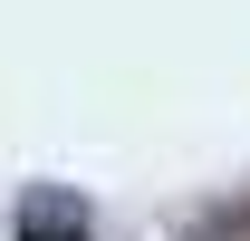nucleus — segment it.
<instances>
[{
    "instance_id": "obj_1",
    "label": "nucleus",
    "mask_w": 250,
    "mask_h": 241,
    "mask_svg": "<svg viewBox=\"0 0 250 241\" xmlns=\"http://www.w3.org/2000/svg\"><path fill=\"white\" fill-rule=\"evenodd\" d=\"M10 232H20V241H87V193H67V183H29L20 212H10Z\"/></svg>"
}]
</instances>
